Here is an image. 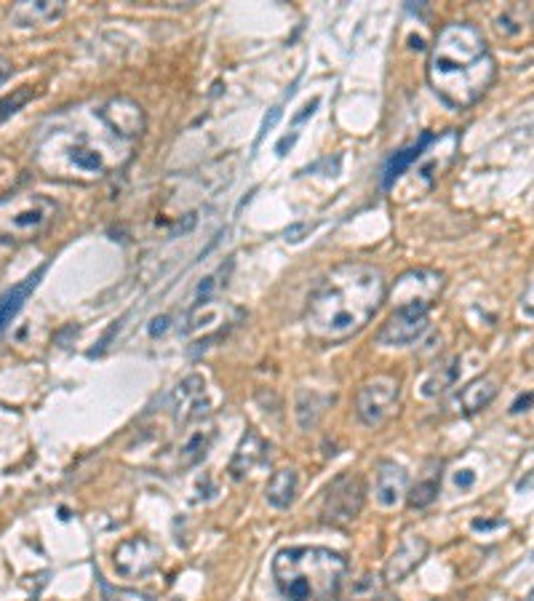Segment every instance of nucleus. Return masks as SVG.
Returning a JSON list of instances; mask_svg holds the SVG:
<instances>
[{
	"mask_svg": "<svg viewBox=\"0 0 534 601\" xmlns=\"http://www.w3.org/2000/svg\"><path fill=\"white\" fill-rule=\"evenodd\" d=\"M388 297L385 273L366 262H342L310 294L305 329L321 345H337L358 334Z\"/></svg>",
	"mask_w": 534,
	"mask_h": 601,
	"instance_id": "obj_1",
	"label": "nucleus"
},
{
	"mask_svg": "<svg viewBox=\"0 0 534 601\" xmlns=\"http://www.w3.org/2000/svg\"><path fill=\"white\" fill-rule=\"evenodd\" d=\"M497 78V62L484 33L470 22H452L438 33L428 54V81L454 110L476 105Z\"/></svg>",
	"mask_w": 534,
	"mask_h": 601,
	"instance_id": "obj_2",
	"label": "nucleus"
},
{
	"mask_svg": "<svg viewBox=\"0 0 534 601\" xmlns=\"http://www.w3.org/2000/svg\"><path fill=\"white\" fill-rule=\"evenodd\" d=\"M348 559L329 548H284L273 559V577L286 601H337Z\"/></svg>",
	"mask_w": 534,
	"mask_h": 601,
	"instance_id": "obj_3",
	"label": "nucleus"
},
{
	"mask_svg": "<svg viewBox=\"0 0 534 601\" xmlns=\"http://www.w3.org/2000/svg\"><path fill=\"white\" fill-rule=\"evenodd\" d=\"M57 204L41 193H14L0 198V244L33 241L57 217Z\"/></svg>",
	"mask_w": 534,
	"mask_h": 601,
	"instance_id": "obj_4",
	"label": "nucleus"
},
{
	"mask_svg": "<svg viewBox=\"0 0 534 601\" xmlns=\"http://www.w3.org/2000/svg\"><path fill=\"white\" fill-rule=\"evenodd\" d=\"M401 382L393 374H377L366 380L356 393V415L369 428H380L393 415H398Z\"/></svg>",
	"mask_w": 534,
	"mask_h": 601,
	"instance_id": "obj_5",
	"label": "nucleus"
},
{
	"mask_svg": "<svg viewBox=\"0 0 534 601\" xmlns=\"http://www.w3.org/2000/svg\"><path fill=\"white\" fill-rule=\"evenodd\" d=\"M446 286V276L433 268H414L406 270L404 276L396 278V284L388 289L385 300L393 302L396 308H422L430 310L433 302H438Z\"/></svg>",
	"mask_w": 534,
	"mask_h": 601,
	"instance_id": "obj_6",
	"label": "nucleus"
},
{
	"mask_svg": "<svg viewBox=\"0 0 534 601\" xmlns=\"http://www.w3.org/2000/svg\"><path fill=\"white\" fill-rule=\"evenodd\" d=\"M366 500V484L358 473H340L329 484L321 505V519L334 527H345L356 519Z\"/></svg>",
	"mask_w": 534,
	"mask_h": 601,
	"instance_id": "obj_7",
	"label": "nucleus"
},
{
	"mask_svg": "<svg viewBox=\"0 0 534 601\" xmlns=\"http://www.w3.org/2000/svg\"><path fill=\"white\" fill-rule=\"evenodd\" d=\"M163 551L147 537H131L115 548L113 564L121 577H147L161 567Z\"/></svg>",
	"mask_w": 534,
	"mask_h": 601,
	"instance_id": "obj_8",
	"label": "nucleus"
},
{
	"mask_svg": "<svg viewBox=\"0 0 534 601\" xmlns=\"http://www.w3.org/2000/svg\"><path fill=\"white\" fill-rule=\"evenodd\" d=\"M171 412L174 423L190 425L209 415V396H206V380L201 374H190L179 382L171 393Z\"/></svg>",
	"mask_w": 534,
	"mask_h": 601,
	"instance_id": "obj_9",
	"label": "nucleus"
},
{
	"mask_svg": "<svg viewBox=\"0 0 534 601\" xmlns=\"http://www.w3.org/2000/svg\"><path fill=\"white\" fill-rule=\"evenodd\" d=\"M428 332V310L422 308H396L390 313V318L382 324L377 332V342L380 345H412Z\"/></svg>",
	"mask_w": 534,
	"mask_h": 601,
	"instance_id": "obj_10",
	"label": "nucleus"
},
{
	"mask_svg": "<svg viewBox=\"0 0 534 601\" xmlns=\"http://www.w3.org/2000/svg\"><path fill=\"white\" fill-rule=\"evenodd\" d=\"M99 118L105 121V126L113 131L115 137L121 139H137L142 137L145 131V110L139 102L129 97H118L110 99L102 110H99Z\"/></svg>",
	"mask_w": 534,
	"mask_h": 601,
	"instance_id": "obj_11",
	"label": "nucleus"
},
{
	"mask_svg": "<svg viewBox=\"0 0 534 601\" xmlns=\"http://www.w3.org/2000/svg\"><path fill=\"white\" fill-rule=\"evenodd\" d=\"M430 545L422 535H406L398 548L393 551V556L385 564V583H401L406 577L412 575L414 569L420 567L425 556H428Z\"/></svg>",
	"mask_w": 534,
	"mask_h": 601,
	"instance_id": "obj_12",
	"label": "nucleus"
},
{
	"mask_svg": "<svg viewBox=\"0 0 534 601\" xmlns=\"http://www.w3.org/2000/svg\"><path fill=\"white\" fill-rule=\"evenodd\" d=\"M406 487H409V476L401 465L380 463L374 476V500L382 508H396L406 497Z\"/></svg>",
	"mask_w": 534,
	"mask_h": 601,
	"instance_id": "obj_13",
	"label": "nucleus"
},
{
	"mask_svg": "<svg viewBox=\"0 0 534 601\" xmlns=\"http://www.w3.org/2000/svg\"><path fill=\"white\" fill-rule=\"evenodd\" d=\"M65 14V3L62 0H25V3H17L11 9V19L17 22L19 27H41L57 22L59 17Z\"/></svg>",
	"mask_w": 534,
	"mask_h": 601,
	"instance_id": "obj_14",
	"label": "nucleus"
},
{
	"mask_svg": "<svg viewBox=\"0 0 534 601\" xmlns=\"http://www.w3.org/2000/svg\"><path fill=\"white\" fill-rule=\"evenodd\" d=\"M267 460V441L259 436L257 431H246V436L241 439L238 449H235L233 463H230V473H233V479H243V476H249L254 468Z\"/></svg>",
	"mask_w": 534,
	"mask_h": 601,
	"instance_id": "obj_15",
	"label": "nucleus"
},
{
	"mask_svg": "<svg viewBox=\"0 0 534 601\" xmlns=\"http://www.w3.org/2000/svg\"><path fill=\"white\" fill-rule=\"evenodd\" d=\"M497 390H500V382H497V377H492V374H484V377L468 382V385L460 390V396H457L462 415H476V412L489 407L494 401V396H497Z\"/></svg>",
	"mask_w": 534,
	"mask_h": 601,
	"instance_id": "obj_16",
	"label": "nucleus"
},
{
	"mask_svg": "<svg viewBox=\"0 0 534 601\" xmlns=\"http://www.w3.org/2000/svg\"><path fill=\"white\" fill-rule=\"evenodd\" d=\"M433 139H436L433 134H422L417 142H412V145L404 147V150H398V153L388 161L385 171H382V185L385 187L396 185L398 179L406 174V169H412L414 163L420 161L422 155L428 153V147L433 145Z\"/></svg>",
	"mask_w": 534,
	"mask_h": 601,
	"instance_id": "obj_17",
	"label": "nucleus"
},
{
	"mask_svg": "<svg viewBox=\"0 0 534 601\" xmlns=\"http://www.w3.org/2000/svg\"><path fill=\"white\" fill-rule=\"evenodd\" d=\"M211 441H214V425H203V428H195L182 439L177 449V465L179 468H193L206 457L209 452Z\"/></svg>",
	"mask_w": 534,
	"mask_h": 601,
	"instance_id": "obj_18",
	"label": "nucleus"
},
{
	"mask_svg": "<svg viewBox=\"0 0 534 601\" xmlns=\"http://www.w3.org/2000/svg\"><path fill=\"white\" fill-rule=\"evenodd\" d=\"M297 489H300V473L294 468H281L270 476L265 487L267 503L273 508H289L297 497Z\"/></svg>",
	"mask_w": 534,
	"mask_h": 601,
	"instance_id": "obj_19",
	"label": "nucleus"
},
{
	"mask_svg": "<svg viewBox=\"0 0 534 601\" xmlns=\"http://www.w3.org/2000/svg\"><path fill=\"white\" fill-rule=\"evenodd\" d=\"M43 273H46V268L35 270L33 276H27L22 284H17L11 292H6L0 297V332L11 324V318L22 310V305H25L27 297L35 292V286H38V281L43 278Z\"/></svg>",
	"mask_w": 534,
	"mask_h": 601,
	"instance_id": "obj_20",
	"label": "nucleus"
},
{
	"mask_svg": "<svg viewBox=\"0 0 534 601\" xmlns=\"http://www.w3.org/2000/svg\"><path fill=\"white\" fill-rule=\"evenodd\" d=\"M67 161H70V166H73L75 171L91 174V177H102V174L107 171L105 155L99 153L94 145H89L83 137L78 139L75 145L67 147Z\"/></svg>",
	"mask_w": 534,
	"mask_h": 601,
	"instance_id": "obj_21",
	"label": "nucleus"
},
{
	"mask_svg": "<svg viewBox=\"0 0 534 601\" xmlns=\"http://www.w3.org/2000/svg\"><path fill=\"white\" fill-rule=\"evenodd\" d=\"M460 364V356H452L433 366V369L425 374V380H422V396H441L444 390L452 388L454 382H457V377H460Z\"/></svg>",
	"mask_w": 534,
	"mask_h": 601,
	"instance_id": "obj_22",
	"label": "nucleus"
},
{
	"mask_svg": "<svg viewBox=\"0 0 534 601\" xmlns=\"http://www.w3.org/2000/svg\"><path fill=\"white\" fill-rule=\"evenodd\" d=\"M438 492H441V463L433 460V463H428L425 476H420L417 484L412 487V492L406 495V500H409L412 508H428V505L436 503Z\"/></svg>",
	"mask_w": 534,
	"mask_h": 601,
	"instance_id": "obj_23",
	"label": "nucleus"
},
{
	"mask_svg": "<svg viewBox=\"0 0 534 601\" xmlns=\"http://www.w3.org/2000/svg\"><path fill=\"white\" fill-rule=\"evenodd\" d=\"M385 599V577L366 572L350 585L348 601H382Z\"/></svg>",
	"mask_w": 534,
	"mask_h": 601,
	"instance_id": "obj_24",
	"label": "nucleus"
},
{
	"mask_svg": "<svg viewBox=\"0 0 534 601\" xmlns=\"http://www.w3.org/2000/svg\"><path fill=\"white\" fill-rule=\"evenodd\" d=\"M326 398H318L316 393H308V390H300V398H297V420H300L302 428H313L318 423V417L324 415Z\"/></svg>",
	"mask_w": 534,
	"mask_h": 601,
	"instance_id": "obj_25",
	"label": "nucleus"
},
{
	"mask_svg": "<svg viewBox=\"0 0 534 601\" xmlns=\"http://www.w3.org/2000/svg\"><path fill=\"white\" fill-rule=\"evenodd\" d=\"M27 99H30V89H19L14 94H9V97L0 99V126L9 121L11 115L19 113L27 105Z\"/></svg>",
	"mask_w": 534,
	"mask_h": 601,
	"instance_id": "obj_26",
	"label": "nucleus"
},
{
	"mask_svg": "<svg viewBox=\"0 0 534 601\" xmlns=\"http://www.w3.org/2000/svg\"><path fill=\"white\" fill-rule=\"evenodd\" d=\"M105 601H155L150 593L134 591V588H105Z\"/></svg>",
	"mask_w": 534,
	"mask_h": 601,
	"instance_id": "obj_27",
	"label": "nucleus"
},
{
	"mask_svg": "<svg viewBox=\"0 0 534 601\" xmlns=\"http://www.w3.org/2000/svg\"><path fill=\"white\" fill-rule=\"evenodd\" d=\"M518 313L529 321H534V284L521 294V300H518Z\"/></svg>",
	"mask_w": 534,
	"mask_h": 601,
	"instance_id": "obj_28",
	"label": "nucleus"
},
{
	"mask_svg": "<svg viewBox=\"0 0 534 601\" xmlns=\"http://www.w3.org/2000/svg\"><path fill=\"white\" fill-rule=\"evenodd\" d=\"M473 479H476V476H473V471H460L457 476H454V484H457L460 489H468L470 484H473Z\"/></svg>",
	"mask_w": 534,
	"mask_h": 601,
	"instance_id": "obj_29",
	"label": "nucleus"
},
{
	"mask_svg": "<svg viewBox=\"0 0 534 601\" xmlns=\"http://www.w3.org/2000/svg\"><path fill=\"white\" fill-rule=\"evenodd\" d=\"M278 118H281V107H273V110H270V115L265 118V123H262V134L273 129V126L278 123Z\"/></svg>",
	"mask_w": 534,
	"mask_h": 601,
	"instance_id": "obj_30",
	"label": "nucleus"
},
{
	"mask_svg": "<svg viewBox=\"0 0 534 601\" xmlns=\"http://www.w3.org/2000/svg\"><path fill=\"white\" fill-rule=\"evenodd\" d=\"M532 401H534V393H529V396L516 398V404H513V407H510V412H513V415H518V412H526V407H529V404H532Z\"/></svg>",
	"mask_w": 534,
	"mask_h": 601,
	"instance_id": "obj_31",
	"label": "nucleus"
},
{
	"mask_svg": "<svg viewBox=\"0 0 534 601\" xmlns=\"http://www.w3.org/2000/svg\"><path fill=\"white\" fill-rule=\"evenodd\" d=\"M166 329H169V318L161 316V318H155V321H153V326H150V334H158V332L163 334Z\"/></svg>",
	"mask_w": 534,
	"mask_h": 601,
	"instance_id": "obj_32",
	"label": "nucleus"
},
{
	"mask_svg": "<svg viewBox=\"0 0 534 601\" xmlns=\"http://www.w3.org/2000/svg\"><path fill=\"white\" fill-rule=\"evenodd\" d=\"M294 142H297V134H292V137H284V139H281V142H278V153L286 155V150H289V147H292Z\"/></svg>",
	"mask_w": 534,
	"mask_h": 601,
	"instance_id": "obj_33",
	"label": "nucleus"
},
{
	"mask_svg": "<svg viewBox=\"0 0 534 601\" xmlns=\"http://www.w3.org/2000/svg\"><path fill=\"white\" fill-rule=\"evenodd\" d=\"M9 75H11L9 62H3V59H0V86H3V83L9 81Z\"/></svg>",
	"mask_w": 534,
	"mask_h": 601,
	"instance_id": "obj_34",
	"label": "nucleus"
},
{
	"mask_svg": "<svg viewBox=\"0 0 534 601\" xmlns=\"http://www.w3.org/2000/svg\"><path fill=\"white\" fill-rule=\"evenodd\" d=\"M497 524H500V521H476L473 529H492V527H497Z\"/></svg>",
	"mask_w": 534,
	"mask_h": 601,
	"instance_id": "obj_35",
	"label": "nucleus"
}]
</instances>
